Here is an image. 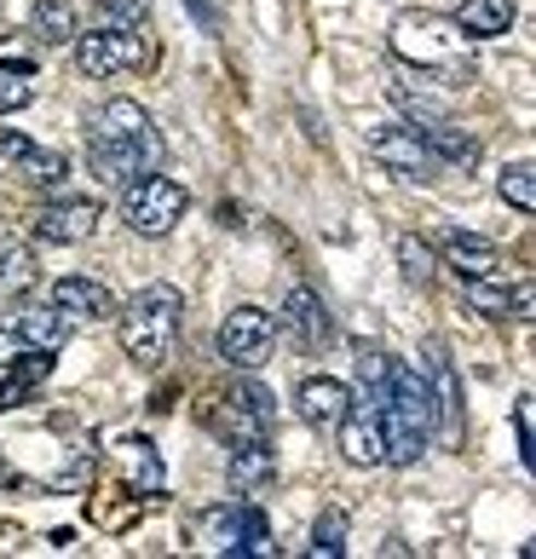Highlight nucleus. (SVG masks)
Returning a JSON list of instances; mask_svg holds the SVG:
<instances>
[{
	"instance_id": "nucleus-1",
	"label": "nucleus",
	"mask_w": 536,
	"mask_h": 559,
	"mask_svg": "<svg viewBox=\"0 0 536 559\" xmlns=\"http://www.w3.org/2000/svg\"><path fill=\"white\" fill-rule=\"evenodd\" d=\"M87 162H93L98 185H116V191H121L128 179L151 174L162 162L156 121L144 116L133 98H110V105L93 116V128H87Z\"/></svg>"
},
{
	"instance_id": "nucleus-2",
	"label": "nucleus",
	"mask_w": 536,
	"mask_h": 559,
	"mask_svg": "<svg viewBox=\"0 0 536 559\" xmlns=\"http://www.w3.org/2000/svg\"><path fill=\"white\" fill-rule=\"evenodd\" d=\"M381 432H386V462L393 467H416L432 432H439V404L421 376V364H386V392H381Z\"/></svg>"
},
{
	"instance_id": "nucleus-3",
	"label": "nucleus",
	"mask_w": 536,
	"mask_h": 559,
	"mask_svg": "<svg viewBox=\"0 0 536 559\" xmlns=\"http://www.w3.org/2000/svg\"><path fill=\"white\" fill-rule=\"evenodd\" d=\"M386 35H393L398 64H409L416 75H432V81H444V87H462L473 75V35L456 17L416 7V12H398Z\"/></svg>"
},
{
	"instance_id": "nucleus-4",
	"label": "nucleus",
	"mask_w": 536,
	"mask_h": 559,
	"mask_svg": "<svg viewBox=\"0 0 536 559\" xmlns=\"http://www.w3.org/2000/svg\"><path fill=\"white\" fill-rule=\"evenodd\" d=\"M179 318H184V300L174 283H151L139 288L128 306H116V335L121 352L139 364V369H162L174 358V341H179Z\"/></svg>"
},
{
	"instance_id": "nucleus-5",
	"label": "nucleus",
	"mask_w": 536,
	"mask_h": 559,
	"mask_svg": "<svg viewBox=\"0 0 536 559\" xmlns=\"http://www.w3.org/2000/svg\"><path fill=\"white\" fill-rule=\"evenodd\" d=\"M121 219L133 225L139 237H168L174 225L184 219V185L168 174H139L121 185Z\"/></svg>"
},
{
	"instance_id": "nucleus-6",
	"label": "nucleus",
	"mask_w": 536,
	"mask_h": 559,
	"mask_svg": "<svg viewBox=\"0 0 536 559\" xmlns=\"http://www.w3.org/2000/svg\"><path fill=\"white\" fill-rule=\"evenodd\" d=\"M144 64V35L121 24H93V35H75V70L93 81L128 75Z\"/></svg>"
},
{
	"instance_id": "nucleus-7",
	"label": "nucleus",
	"mask_w": 536,
	"mask_h": 559,
	"mask_svg": "<svg viewBox=\"0 0 536 559\" xmlns=\"http://www.w3.org/2000/svg\"><path fill=\"white\" fill-rule=\"evenodd\" d=\"M202 543L214 554H272V531H265V513L254 502H225V508H209L202 513Z\"/></svg>"
},
{
	"instance_id": "nucleus-8",
	"label": "nucleus",
	"mask_w": 536,
	"mask_h": 559,
	"mask_svg": "<svg viewBox=\"0 0 536 559\" xmlns=\"http://www.w3.org/2000/svg\"><path fill=\"white\" fill-rule=\"evenodd\" d=\"M369 156H376L386 174H398V179H432L439 174V156L427 151L416 121H386V128H376L369 133Z\"/></svg>"
},
{
	"instance_id": "nucleus-9",
	"label": "nucleus",
	"mask_w": 536,
	"mask_h": 559,
	"mask_svg": "<svg viewBox=\"0 0 536 559\" xmlns=\"http://www.w3.org/2000/svg\"><path fill=\"white\" fill-rule=\"evenodd\" d=\"M272 341H277V323H272V312H260V306H237V312L219 323V358L231 369H260L272 358Z\"/></svg>"
},
{
	"instance_id": "nucleus-10",
	"label": "nucleus",
	"mask_w": 536,
	"mask_h": 559,
	"mask_svg": "<svg viewBox=\"0 0 536 559\" xmlns=\"http://www.w3.org/2000/svg\"><path fill=\"white\" fill-rule=\"evenodd\" d=\"M98 219H105V209L93 197H58L35 214V237L40 242H87V237H98Z\"/></svg>"
},
{
	"instance_id": "nucleus-11",
	"label": "nucleus",
	"mask_w": 536,
	"mask_h": 559,
	"mask_svg": "<svg viewBox=\"0 0 536 559\" xmlns=\"http://www.w3.org/2000/svg\"><path fill=\"white\" fill-rule=\"evenodd\" d=\"M341 455L353 467H381L386 462V432H381V409L376 404H346V416H341Z\"/></svg>"
},
{
	"instance_id": "nucleus-12",
	"label": "nucleus",
	"mask_w": 536,
	"mask_h": 559,
	"mask_svg": "<svg viewBox=\"0 0 536 559\" xmlns=\"http://www.w3.org/2000/svg\"><path fill=\"white\" fill-rule=\"evenodd\" d=\"M462 295H467L473 312H485V318H525L531 312V288L508 283V265H497V272H485V277H462Z\"/></svg>"
},
{
	"instance_id": "nucleus-13",
	"label": "nucleus",
	"mask_w": 536,
	"mask_h": 559,
	"mask_svg": "<svg viewBox=\"0 0 536 559\" xmlns=\"http://www.w3.org/2000/svg\"><path fill=\"white\" fill-rule=\"evenodd\" d=\"M52 306H58L70 323H110V318H116V295H110L98 277H81V272H70V277L52 283Z\"/></svg>"
},
{
	"instance_id": "nucleus-14",
	"label": "nucleus",
	"mask_w": 536,
	"mask_h": 559,
	"mask_svg": "<svg viewBox=\"0 0 536 559\" xmlns=\"http://www.w3.org/2000/svg\"><path fill=\"white\" fill-rule=\"evenodd\" d=\"M346 404H353V386L335 381V376H306L300 392H295V409H300V421L312 432H335L341 416H346Z\"/></svg>"
},
{
	"instance_id": "nucleus-15",
	"label": "nucleus",
	"mask_w": 536,
	"mask_h": 559,
	"mask_svg": "<svg viewBox=\"0 0 536 559\" xmlns=\"http://www.w3.org/2000/svg\"><path fill=\"white\" fill-rule=\"evenodd\" d=\"M70 329H75V323L58 312L52 300H47V306H17V312L7 318V335L24 346V352H58V346L70 341Z\"/></svg>"
},
{
	"instance_id": "nucleus-16",
	"label": "nucleus",
	"mask_w": 536,
	"mask_h": 559,
	"mask_svg": "<svg viewBox=\"0 0 536 559\" xmlns=\"http://www.w3.org/2000/svg\"><path fill=\"white\" fill-rule=\"evenodd\" d=\"M0 162H7L12 174H24L29 185H64V156L24 139V133H12V128H0Z\"/></svg>"
},
{
	"instance_id": "nucleus-17",
	"label": "nucleus",
	"mask_w": 536,
	"mask_h": 559,
	"mask_svg": "<svg viewBox=\"0 0 536 559\" xmlns=\"http://www.w3.org/2000/svg\"><path fill=\"white\" fill-rule=\"evenodd\" d=\"M277 479V455H272V439H242L231 444V490L242 502H254V496Z\"/></svg>"
},
{
	"instance_id": "nucleus-18",
	"label": "nucleus",
	"mask_w": 536,
	"mask_h": 559,
	"mask_svg": "<svg viewBox=\"0 0 536 559\" xmlns=\"http://www.w3.org/2000/svg\"><path fill=\"white\" fill-rule=\"evenodd\" d=\"M439 254H444V265L456 277H485V272H497V265H502V248L497 242L473 237V231H456V225L439 237Z\"/></svg>"
},
{
	"instance_id": "nucleus-19",
	"label": "nucleus",
	"mask_w": 536,
	"mask_h": 559,
	"mask_svg": "<svg viewBox=\"0 0 536 559\" xmlns=\"http://www.w3.org/2000/svg\"><path fill=\"white\" fill-rule=\"evenodd\" d=\"M283 329H288V335H295V346H306V352H318L329 335H335V323H329L323 300L312 295V288H288V300H283Z\"/></svg>"
},
{
	"instance_id": "nucleus-20",
	"label": "nucleus",
	"mask_w": 536,
	"mask_h": 559,
	"mask_svg": "<svg viewBox=\"0 0 536 559\" xmlns=\"http://www.w3.org/2000/svg\"><path fill=\"white\" fill-rule=\"evenodd\" d=\"M225 421H231V444L242 439H272V392L242 381L231 392V404H225Z\"/></svg>"
},
{
	"instance_id": "nucleus-21",
	"label": "nucleus",
	"mask_w": 536,
	"mask_h": 559,
	"mask_svg": "<svg viewBox=\"0 0 536 559\" xmlns=\"http://www.w3.org/2000/svg\"><path fill=\"white\" fill-rule=\"evenodd\" d=\"M40 277V265H35V248L24 237H12V231H0V300H17V295H29Z\"/></svg>"
},
{
	"instance_id": "nucleus-22",
	"label": "nucleus",
	"mask_w": 536,
	"mask_h": 559,
	"mask_svg": "<svg viewBox=\"0 0 536 559\" xmlns=\"http://www.w3.org/2000/svg\"><path fill=\"white\" fill-rule=\"evenodd\" d=\"M427 386H432V404H439V421L444 427H456V416H462V386H456V369H450V358H444V346L432 341L427 346Z\"/></svg>"
},
{
	"instance_id": "nucleus-23",
	"label": "nucleus",
	"mask_w": 536,
	"mask_h": 559,
	"mask_svg": "<svg viewBox=\"0 0 536 559\" xmlns=\"http://www.w3.org/2000/svg\"><path fill=\"white\" fill-rule=\"evenodd\" d=\"M456 24L473 40H497L513 29V0H456Z\"/></svg>"
},
{
	"instance_id": "nucleus-24",
	"label": "nucleus",
	"mask_w": 536,
	"mask_h": 559,
	"mask_svg": "<svg viewBox=\"0 0 536 559\" xmlns=\"http://www.w3.org/2000/svg\"><path fill=\"white\" fill-rule=\"evenodd\" d=\"M52 376V352H29V358H17L0 369V409H12V404H24L29 392Z\"/></svg>"
},
{
	"instance_id": "nucleus-25",
	"label": "nucleus",
	"mask_w": 536,
	"mask_h": 559,
	"mask_svg": "<svg viewBox=\"0 0 536 559\" xmlns=\"http://www.w3.org/2000/svg\"><path fill=\"white\" fill-rule=\"evenodd\" d=\"M29 29L40 47H70V40L81 35V12H75V0H40L35 17H29Z\"/></svg>"
},
{
	"instance_id": "nucleus-26",
	"label": "nucleus",
	"mask_w": 536,
	"mask_h": 559,
	"mask_svg": "<svg viewBox=\"0 0 536 559\" xmlns=\"http://www.w3.org/2000/svg\"><path fill=\"white\" fill-rule=\"evenodd\" d=\"M421 139H427V151L439 162H450V168H473V162L485 156V144L473 133H462V128H450V121H427Z\"/></svg>"
},
{
	"instance_id": "nucleus-27",
	"label": "nucleus",
	"mask_w": 536,
	"mask_h": 559,
	"mask_svg": "<svg viewBox=\"0 0 536 559\" xmlns=\"http://www.w3.org/2000/svg\"><path fill=\"white\" fill-rule=\"evenodd\" d=\"M497 191H502V202H508L513 214H536V168H531V162H513V168H502Z\"/></svg>"
},
{
	"instance_id": "nucleus-28",
	"label": "nucleus",
	"mask_w": 536,
	"mask_h": 559,
	"mask_svg": "<svg viewBox=\"0 0 536 559\" xmlns=\"http://www.w3.org/2000/svg\"><path fill=\"white\" fill-rule=\"evenodd\" d=\"M35 105V70L29 64H0V116Z\"/></svg>"
},
{
	"instance_id": "nucleus-29",
	"label": "nucleus",
	"mask_w": 536,
	"mask_h": 559,
	"mask_svg": "<svg viewBox=\"0 0 536 559\" xmlns=\"http://www.w3.org/2000/svg\"><path fill=\"white\" fill-rule=\"evenodd\" d=\"M398 272H404V283L427 288L432 272H439V260H432V248H427L421 237H398Z\"/></svg>"
},
{
	"instance_id": "nucleus-30",
	"label": "nucleus",
	"mask_w": 536,
	"mask_h": 559,
	"mask_svg": "<svg viewBox=\"0 0 536 559\" xmlns=\"http://www.w3.org/2000/svg\"><path fill=\"white\" fill-rule=\"evenodd\" d=\"M312 554L318 559H341L346 554V513L341 508H329L323 520L312 525Z\"/></svg>"
},
{
	"instance_id": "nucleus-31",
	"label": "nucleus",
	"mask_w": 536,
	"mask_h": 559,
	"mask_svg": "<svg viewBox=\"0 0 536 559\" xmlns=\"http://www.w3.org/2000/svg\"><path fill=\"white\" fill-rule=\"evenodd\" d=\"M98 24L144 29V24H151V0H98Z\"/></svg>"
}]
</instances>
